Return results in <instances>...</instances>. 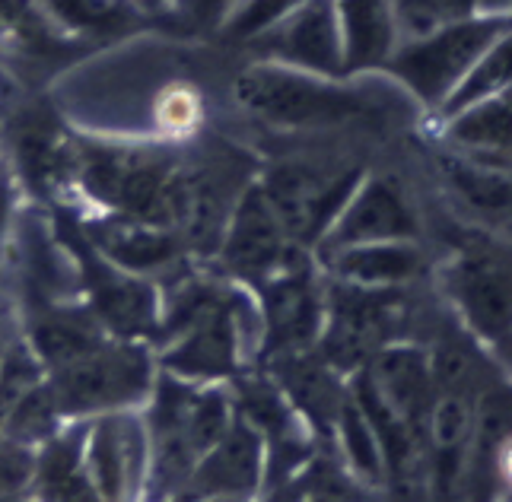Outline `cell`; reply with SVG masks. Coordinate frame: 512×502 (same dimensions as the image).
<instances>
[{
  "label": "cell",
  "mask_w": 512,
  "mask_h": 502,
  "mask_svg": "<svg viewBox=\"0 0 512 502\" xmlns=\"http://www.w3.org/2000/svg\"><path fill=\"white\" fill-rule=\"evenodd\" d=\"M140 414L150 439L147 502H175L198 461L233 423L236 407L226 385H194L160 372Z\"/></svg>",
  "instance_id": "cell-1"
},
{
  "label": "cell",
  "mask_w": 512,
  "mask_h": 502,
  "mask_svg": "<svg viewBox=\"0 0 512 502\" xmlns=\"http://www.w3.org/2000/svg\"><path fill=\"white\" fill-rule=\"evenodd\" d=\"M436 283L449 312L484 353L512 344V239L490 226H462L446 245Z\"/></svg>",
  "instance_id": "cell-2"
},
{
  "label": "cell",
  "mask_w": 512,
  "mask_h": 502,
  "mask_svg": "<svg viewBox=\"0 0 512 502\" xmlns=\"http://www.w3.org/2000/svg\"><path fill=\"white\" fill-rule=\"evenodd\" d=\"M182 143H109L74 140V191L77 210L121 213L156 220L163 191L182 163ZM156 226V223H153Z\"/></svg>",
  "instance_id": "cell-3"
},
{
  "label": "cell",
  "mask_w": 512,
  "mask_h": 502,
  "mask_svg": "<svg viewBox=\"0 0 512 502\" xmlns=\"http://www.w3.org/2000/svg\"><path fill=\"white\" fill-rule=\"evenodd\" d=\"M156 350L147 340L105 337L80 360L45 375L61 417L67 423H86L118 410H140L156 385Z\"/></svg>",
  "instance_id": "cell-4"
},
{
  "label": "cell",
  "mask_w": 512,
  "mask_h": 502,
  "mask_svg": "<svg viewBox=\"0 0 512 502\" xmlns=\"http://www.w3.org/2000/svg\"><path fill=\"white\" fill-rule=\"evenodd\" d=\"M509 26V10H481L420 35V39L398 42L395 55L388 58L382 70L408 89L423 109L439 115L446 99L455 93V86L484 55V48Z\"/></svg>",
  "instance_id": "cell-5"
},
{
  "label": "cell",
  "mask_w": 512,
  "mask_h": 502,
  "mask_svg": "<svg viewBox=\"0 0 512 502\" xmlns=\"http://www.w3.org/2000/svg\"><path fill=\"white\" fill-rule=\"evenodd\" d=\"M51 223H55L58 239L74 261L77 293L93 309L99 325L112 337L153 344L156 328H160V283L121 271L118 264L99 255L93 242L83 236L77 217L51 213Z\"/></svg>",
  "instance_id": "cell-6"
},
{
  "label": "cell",
  "mask_w": 512,
  "mask_h": 502,
  "mask_svg": "<svg viewBox=\"0 0 512 502\" xmlns=\"http://www.w3.org/2000/svg\"><path fill=\"white\" fill-rule=\"evenodd\" d=\"M366 172L353 159H280L255 178L287 236L315 251Z\"/></svg>",
  "instance_id": "cell-7"
},
{
  "label": "cell",
  "mask_w": 512,
  "mask_h": 502,
  "mask_svg": "<svg viewBox=\"0 0 512 502\" xmlns=\"http://www.w3.org/2000/svg\"><path fill=\"white\" fill-rule=\"evenodd\" d=\"M408 331V290H360V286L328 280V315L315 350L331 369L350 379L373 353L395 340H408Z\"/></svg>",
  "instance_id": "cell-8"
},
{
  "label": "cell",
  "mask_w": 512,
  "mask_h": 502,
  "mask_svg": "<svg viewBox=\"0 0 512 502\" xmlns=\"http://www.w3.org/2000/svg\"><path fill=\"white\" fill-rule=\"evenodd\" d=\"M258 306V363L315 350L328 315V280L312 251H299L271 277L249 286Z\"/></svg>",
  "instance_id": "cell-9"
},
{
  "label": "cell",
  "mask_w": 512,
  "mask_h": 502,
  "mask_svg": "<svg viewBox=\"0 0 512 502\" xmlns=\"http://www.w3.org/2000/svg\"><path fill=\"white\" fill-rule=\"evenodd\" d=\"M239 99L252 112L287 128H338L369 115V102L331 77L290 67H258L239 80Z\"/></svg>",
  "instance_id": "cell-10"
},
{
  "label": "cell",
  "mask_w": 512,
  "mask_h": 502,
  "mask_svg": "<svg viewBox=\"0 0 512 502\" xmlns=\"http://www.w3.org/2000/svg\"><path fill=\"white\" fill-rule=\"evenodd\" d=\"M481 382H436L423 423V490L427 502H465L478 433Z\"/></svg>",
  "instance_id": "cell-11"
},
{
  "label": "cell",
  "mask_w": 512,
  "mask_h": 502,
  "mask_svg": "<svg viewBox=\"0 0 512 502\" xmlns=\"http://www.w3.org/2000/svg\"><path fill=\"white\" fill-rule=\"evenodd\" d=\"M299 251H309V248L296 245L287 236L284 223L277 220L274 207L258 188V178H252L236 197L233 210H229L217 255L207 267H214L217 274L236 280L242 286H255L258 280L271 277L287 261H293Z\"/></svg>",
  "instance_id": "cell-12"
},
{
  "label": "cell",
  "mask_w": 512,
  "mask_h": 502,
  "mask_svg": "<svg viewBox=\"0 0 512 502\" xmlns=\"http://www.w3.org/2000/svg\"><path fill=\"white\" fill-rule=\"evenodd\" d=\"M86 474L99 502H147L150 439L140 410H118L86 420Z\"/></svg>",
  "instance_id": "cell-13"
},
{
  "label": "cell",
  "mask_w": 512,
  "mask_h": 502,
  "mask_svg": "<svg viewBox=\"0 0 512 502\" xmlns=\"http://www.w3.org/2000/svg\"><path fill=\"white\" fill-rule=\"evenodd\" d=\"M395 239L423 242V217L401 178L369 169L312 255L322 258L338 248Z\"/></svg>",
  "instance_id": "cell-14"
},
{
  "label": "cell",
  "mask_w": 512,
  "mask_h": 502,
  "mask_svg": "<svg viewBox=\"0 0 512 502\" xmlns=\"http://www.w3.org/2000/svg\"><path fill=\"white\" fill-rule=\"evenodd\" d=\"M83 236L93 242L99 255H105L121 271L147 277L153 283H166L175 274H182L185 267L198 264L191 258L188 245L182 242L179 232L153 226L137 217H121V213H74Z\"/></svg>",
  "instance_id": "cell-15"
},
{
  "label": "cell",
  "mask_w": 512,
  "mask_h": 502,
  "mask_svg": "<svg viewBox=\"0 0 512 502\" xmlns=\"http://www.w3.org/2000/svg\"><path fill=\"white\" fill-rule=\"evenodd\" d=\"M252 48L274 67H290L331 80L347 77L334 0H306V4H299L280 23L255 35Z\"/></svg>",
  "instance_id": "cell-16"
},
{
  "label": "cell",
  "mask_w": 512,
  "mask_h": 502,
  "mask_svg": "<svg viewBox=\"0 0 512 502\" xmlns=\"http://www.w3.org/2000/svg\"><path fill=\"white\" fill-rule=\"evenodd\" d=\"M264 496V442L258 429L233 417L226 433L217 445L198 461L191 471L182 499H242V502H261Z\"/></svg>",
  "instance_id": "cell-17"
},
{
  "label": "cell",
  "mask_w": 512,
  "mask_h": 502,
  "mask_svg": "<svg viewBox=\"0 0 512 502\" xmlns=\"http://www.w3.org/2000/svg\"><path fill=\"white\" fill-rule=\"evenodd\" d=\"M353 375H360L376 391V398H382L395 414L423 433L430 404L436 398V372L427 344H417L411 337L395 340L369 356V363Z\"/></svg>",
  "instance_id": "cell-18"
},
{
  "label": "cell",
  "mask_w": 512,
  "mask_h": 502,
  "mask_svg": "<svg viewBox=\"0 0 512 502\" xmlns=\"http://www.w3.org/2000/svg\"><path fill=\"white\" fill-rule=\"evenodd\" d=\"M20 334L35 353V360L42 363L45 375L80 360L83 353L96 350L105 337H112L80 296L32 302L23 315Z\"/></svg>",
  "instance_id": "cell-19"
},
{
  "label": "cell",
  "mask_w": 512,
  "mask_h": 502,
  "mask_svg": "<svg viewBox=\"0 0 512 502\" xmlns=\"http://www.w3.org/2000/svg\"><path fill=\"white\" fill-rule=\"evenodd\" d=\"M261 369L284 391V398L306 420L315 439H331L334 420H338V410L347 398L344 375L331 369L319 356V350L277 356V360L261 363Z\"/></svg>",
  "instance_id": "cell-20"
},
{
  "label": "cell",
  "mask_w": 512,
  "mask_h": 502,
  "mask_svg": "<svg viewBox=\"0 0 512 502\" xmlns=\"http://www.w3.org/2000/svg\"><path fill=\"white\" fill-rule=\"evenodd\" d=\"M315 261L328 280L360 286V290H408L427 274V251H423V242L414 239L363 242Z\"/></svg>",
  "instance_id": "cell-21"
},
{
  "label": "cell",
  "mask_w": 512,
  "mask_h": 502,
  "mask_svg": "<svg viewBox=\"0 0 512 502\" xmlns=\"http://www.w3.org/2000/svg\"><path fill=\"white\" fill-rule=\"evenodd\" d=\"M449 150L474 163L512 172V86L471 105L462 115L439 121Z\"/></svg>",
  "instance_id": "cell-22"
},
{
  "label": "cell",
  "mask_w": 512,
  "mask_h": 502,
  "mask_svg": "<svg viewBox=\"0 0 512 502\" xmlns=\"http://www.w3.org/2000/svg\"><path fill=\"white\" fill-rule=\"evenodd\" d=\"M86 423H64L35 448L29 493L35 502H99L83 461Z\"/></svg>",
  "instance_id": "cell-23"
},
{
  "label": "cell",
  "mask_w": 512,
  "mask_h": 502,
  "mask_svg": "<svg viewBox=\"0 0 512 502\" xmlns=\"http://www.w3.org/2000/svg\"><path fill=\"white\" fill-rule=\"evenodd\" d=\"M344 45V74L382 70L401 42L392 0H334Z\"/></svg>",
  "instance_id": "cell-24"
},
{
  "label": "cell",
  "mask_w": 512,
  "mask_h": 502,
  "mask_svg": "<svg viewBox=\"0 0 512 502\" xmlns=\"http://www.w3.org/2000/svg\"><path fill=\"white\" fill-rule=\"evenodd\" d=\"M331 445L338 448L341 468L347 471L353 487L363 490V493H385L388 490L382 442L376 436L373 423H369V417L363 414V407L350 394V385H347V398L338 410V420H334Z\"/></svg>",
  "instance_id": "cell-25"
},
{
  "label": "cell",
  "mask_w": 512,
  "mask_h": 502,
  "mask_svg": "<svg viewBox=\"0 0 512 502\" xmlns=\"http://www.w3.org/2000/svg\"><path fill=\"white\" fill-rule=\"evenodd\" d=\"M443 172L455 201H462L471 213L481 217L478 226H490L503 217H512V172L481 166L458 153L443 159Z\"/></svg>",
  "instance_id": "cell-26"
},
{
  "label": "cell",
  "mask_w": 512,
  "mask_h": 502,
  "mask_svg": "<svg viewBox=\"0 0 512 502\" xmlns=\"http://www.w3.org/2000/svg\"><path fill=\"white\" fill-rule=\"evenodd\" d=\"M506 86H512V26L503 29L493 39L484 55L474 61V67L465 74V80L455 86V93L446 99V105L439 109V121H449L455 115H462L471 105H478L490 96L503 93Z\"/></svg>",
  "instance_id": "cell-27"
},
{
  "label": "cell",
  "mask_w": 512,
  "mask_h": 502,
  "mask_svg": "<svg viewBox=\"0 0 512 502\" xmlns=\"http://www.w3.org/2000/svg\"><path fill=\"white\" fill-rule=\"evenodd\" d=\"M204 124V99L191 83H169L153 99V128L156 140L185 143L201 131Z\"/></svg>",
  "instance_id": "cell-28"
},
{
  "label": "cell",
  "mask_w": 512,
  "mask_h": 502,
  "mask_svg": "<svg viewBox=\"0 0 512 502\" xmlns=\"http://www.w3.org/2000/svg\"><path fill=\"white\" fill-rule=\"evenodd\" d=\"M398 35L404 39H420L439 26L481 13V0H392Z\"/></svg>",
  "instance_id": "cell-29"
},
{
  "label": "cell",
  "mask_w": 512,
  "mask_h": 502,
  "mask_svg": "<svg viewBox=\"0 0 512 502\" xmlns=\"http://www.w3.org/2000/svg\"><path fill=\"white\" fill-rule=\"evenodd\" d=\"M299 4H306V0H242L226 20V32H233V39H255L264 29L284 20L287 13H293Z\"/></svg>",
  "instance_id": "cell-30"
},
{
  "label": "cell",
  "mask_w": 512,
  "mask_h": 502,
  "mask_svg": "<svg viewBox=\"0 0 512 502\" xmlns=\"http://www.w3.org/2000/svg\"><path fill=\"white\" fill-rule=\"evenodd\" d=\"M16 217H20V191H16L13 175L0 166V267H4V258L13 245Z\"/></svg>",
  "instance_id": "cell-31"
},
{
  "label": "cell",
  "mask_w": 512,
  "mask_h": 502,
  "mask_svg": "<svg viewBox=\"0 0 512 502\" xmlns=\"http://www.w3.org/2000/svg\"><path fill=\"white\" fill-rule=\"evenodd\" d=\"M16 334H20V331H13V328L7 325V321L0 318V356L7 353V347L13 344V337H16Z\"/></svg>",
  "instance_id": "cell-32"
},
{
  "label": "cell",
  "mask_w": 512,
  "mask_h": 502,
  "mask_svg": "<svg viewBox=\"0 0 512 502\" xmlns=\"http://www.w3.org/2000/svg\"><path fill=\"white\" fill-rule=\"evenodd\" d=\"M0 502H35V499H32L29 490H23V493H7V496H0Z\"/></svg>",
  "instance_id": "cell-33"
},
{
  "label": "cell",
  "mask_w": 512,
  "mask_h": 502,
  "mask_svg": "<svg viewBox=\"0 0 512 502\" xmlns=\"http://www.w3.org/2000/svg\"><path fill=\"white\" fill-rule=\"evenodd\" d=\"M497 360H500V363H503V366L512 372V344H509V350H506V353H500V356H497Z\"/></svg>",
  "instance_id": "cell-34"
},
{
  "label": "cell",
  "mask_w": 512,
  "mask_h": 502,
  "mask_svg": "<svg viewBox=\"0 0 512 502\" xmlns=\"http://www.w3.org/2000/svg\"><path fill=\"white\" fill-rule=\"evenodd\" d=\"M182 502H242V499H182Z\"/></svg>",
  "instance_id": "cell-35"
},
{
  "label": "cell",
  "mask_w": 512,
  "mask_h": 502,
  "mask_svg": "<svg viewBox=\"0 0 512 502\" xmlns=\"http://www.w3.org/2000/svg\"><path fill=\"white\" fill-rule=\"evenodd\" d=\"M506 502H512V499H506Z\"/></svg>",
  "instance_id": "cell-36"
}]
</instances>
